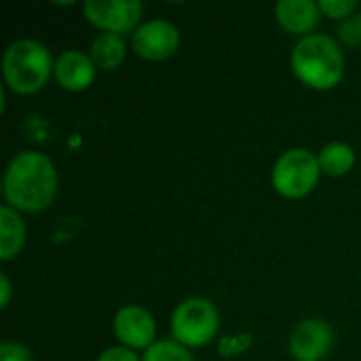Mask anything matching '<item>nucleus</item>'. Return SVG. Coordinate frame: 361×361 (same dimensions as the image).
Wrapping results in <instances>:
<instances>
[{
	"label": "nucleus",
	"instance_id": "5",
	"mask_svg": "<svg viewBox=\"0 0 361 361\" xmlns=\"http://www.w3.org/2000/svg\"><path fill=\"white\" fill-rule=\"evenodd\" d=\"M319 176L322 167L317 157L307 148H292L273 165L271 182L281 197L302 199L317 186Z\"/></svg>",
	"mask_w": 361,
	"mask_h": 361
},
{
	"label": "nucleus",
	"instance_id": "6",
	"mask_svg": "<svg viewBox=\"0 0 361 361\" xmlns=\"http://www.w3.org/2000/svg\"><path fill=\"white\" fill-rule=\"evenodd\" d=\"M144 4L140 0H87L82 13L102 32L108 34H127L135 32L140 25Z\"/></svg>",
	"mask_w": 361,
	"mask_h": 361
},
{
	"label": "nucleus",
	"instance_id": "15",
	"mask_svg": "<svg viewBox=\"0 0 361 361\" xmlns=\"http://www.w3.org/2000/svg\"><path fill=\"white\" fill-rule=\"evenodd\" d=\"M142 361H195L188 347L180 345L178 341L165 338L157 341L152 347H148L142 355Z\"/></svg>",
	"mask_w": 361,
	"mask_h": 361
},
{
	"label": "nucleus",
	"instance_id": "10",
	"mask_svg": "<svg viewBox=\"0 0 361 361\" xmlns=\"http://www.w3.org/2000/svg\"><path fill=\"white\" fill-rule=\"evenodd\" d=\"M95 70L97 66L93 63L91 55L72 49V51H63L55 59L53 76L59 82V87L66 91H85L93 85Z\"/></svg>",
	"mask_w": 361,
	"mask_h": 361
},
{
	"label": "nucleus",
	"instance_id": "18",
	"mask_svg": "<svg viewBox=\"0 0 361 361\" xmlns=\"http://www.w3.org/2000/svg\"><path fill=\"white\" fill-rule=\"evenodd\" d=\"M0 361H34V357L27 347L13 341H4L0 345Z\"/></svg>",
	"mask_w": 361,
	"mask_h": 361
},
{
	"label": "nucleus",
	"instance_id": "20",
	"mask_svg": "<svg viewBox=\"0 0 361 361\" xmlns=\"http://www.w3.org/2000/svg\"><path fill=\"white\" fill-rule=\"evenodd\" d=\"M11 281H8V277L6 275H0V307L2 309H6L8 307V302H11Z\"/></svg>",
	"mask_w": 361,
	"mask_h": 361
},
{
	"label": "nucleus",
	"instance_id": "11",
	"mask_svg": "<svg viewBox=\"0 0 361 361\" xmlns=\"http://www.w3.org/2000/svg\"><path fill=\"white\" fill-rule=\"evenodd\" d=\"M275 17L279 25L290 34H305L313 32L319 23L322 8L315 0H279L275 6Z\"/></svg>",
	"mask_w": 361,
	"mask_h": 361
},
{
	"label": "nucleus",
	"instance_id": "7",
	"mask_svg": "<svg viewBox=\"0 0 361 361\" xmlns=\"http://www.w3.org/2000/svg\"><path fill=\"white\" fill-rule=\"evenodd\" d=\"M131 47L135 55H140L142 59L163 61L178 51L180 32L167 19H150L133 32Z\"/></svg>",
	"mask_w": 361,
	"mask_h": 361
},
{
	"label": "nucleus",
	"instance_id": "8",
	"mask_svg": "<svg viewBox=\"0 0 361 361\" xmlns=\"http://www.w3.org/2000/svg\"><path fill=\"white\" fill-rule=\"evenodd\" d=\"M112 330L116 334V338L121 341L123 347L131 349V351H146L148 347H152L157 341V324L154 317L148 309L140 307V305H127L123 309L116 311L114 322H112Z\"/></svg>",
	"mask_w": 361,
	"mask_h": 361
},
{
	"label": "nucleus",
	"instance_id": "2",
	"mask_svg": "<svg viewBox=\"0 0 361 361\" xmlns=\"http://www.w3.org/2000/svg\"><path fill=\"white\" fill-rule=\"evenodd\" d=\"M296 78L317 91L334 89L345 76V55L338 42L326 34H309L300 38L290 57Z\"/></svg>",
	"mask_w": 361,
	"mask_h": 361
},
{
	"label": "nucleus",
	"instance_id": "3",
	"mask_svg": "<svg viewBox=\"0 0 361 361\" xmlns=\"http://www.w3.org/2000/svg\"><path fill=\"white\" fill-rule=\"evenodd\" d=\"M55 61L51 51L32 38L15 40L6 47L2 55V76L4 85L19 95L38 93L51 78Z\"/></svg>",
	"mask_w": 361,
	"mask_h": 361
},
{
	"label": "nucleus",
	"instance_id": "12",
	"mask_svg": "<svg viewBox=\"0 0 361 361\" xmlns=\"http://www.w3.org/2000/svg\"><path fill=\"white\" fill-rule=\"evenodd\" d=\"M25 245V224L8 205L0 207V260L8 262L19 256Z\"/></svg>",
	"mask_w": 361,
	"mask_h": 361
},
{
	"label": "nucleus",
	"instance_id": "16",
	"mask_svg": "<svg viewBox=\"0 0 361 361\" xmlns=\"http://www.w3.org/2000/svg\"><path fill=\"white\" fill-rule=\"evenodd\" d=\"M319 8L330 19H349L357 8L355 0H319Z\"/></svg>",
	"mask_w": 361,
	"mask_h": 361
},
{
	"label": "nucleus",
	"instance_id": "13",
	"mask_svg": "<svg viewBox=\"0 0 361 361\" xmlns=\"http://www.w3.org/2000/svg\"><path fill=\"white\" fill-rule=\"evenodd\" d=\"M89 55L93 59V63L102 70H114L123 63L125 55H127V42L123 36L118 34H99L89 49Z\"/></svg>",
	"mask_w": 361,
	"mask_h": 361
},
{
	"label": "nucleus",
	"instance_id": "9",
	"mask_svg": "<svg viewBox=\"0 0 361 361\" xmlns=\"http://www.w3.org/2000/svg\"><path fill=\"white\" fill-rule=\"evenodd\" d=\"M334 345V332L328 322L311 317L300 322L290 336V353L298 361L324 360Z\"/></svg>",
	"mask_w": 361,
	"mask_h": 361
},
{
	"label": "nucleus",
	"instance_id": "1",
	"mask_svg": "<svg viewBox=\"0 0 361 361\" xmlns=\"http://www.w3.org/2000/svg\"><path fill=\"white\" fill-rule=\"evenodd\" d=\"M57 169L53 161L34 150H23L11 159L2 178V195L8 207L23 214L44 212L57 195Z\"/></svg>",
	"mask_w": 361,
	"mask_h": 361
},
{
	"label": "nucleus",
	"instance_id": "14",
	"mask_svg": "<svg viewBox=\"0 0 361 361\" xmlns=\"http://www.w3.org/2000/svg\"><path fill=\"white\" fill-rule=\"evenodd\" d=\"M322 173H328L332 178L347 176L355 167V150L345 142H330L322 148L317 154Z\"/></svg>",
	"mask_w": 361,
	"mask_h": 361
},
{
	"label": "nucleus",
	"instance_id": "4",
	"mask_svg": "<svg viewBox=\"0 0 361 361\" xmlns=\"http://www.w3.org/2000/svg\"><path fill=\"white\" fill-rule=\"evenodd\" d=\"M218 330H220V313L207 298L201 296L182 300L171 315L173 341H178L188 349L212 343Z\"/></svg>",
	"mask_w": 361,
	"mask_h": 361
},
{
	"label": "nucleus",
	"instance_id": "19",
	"mask_svg": "<svg viewBox=\"0 0 361 361\" xmlns=\"http://www.w3.org/2000/svg\"><path fill=\"white\" fill-rule=\"evenodd\" d=\"M95 361H142L135 351L127 349V347H112V349H106L99 357Z\"/></svg>",
	"mask_w": 361,
	"mask_h": 361
},
{
	"label": "nucleus",
	"instance_id": "17",
	"mask_svg": "<svg viewBox=\"0 0 361 361\" xmlns=\"http://www.w3.org/2000/svg\"><path fill=\"white\" fill-rule=\"evenodd\" d=\"M341 40L349 47H360L361 44V13L351 15L349 19L343 21L341 25Z\"/></svg>",
	"mask_w": 361,
	"mask_h": 361
}]
</instances>
